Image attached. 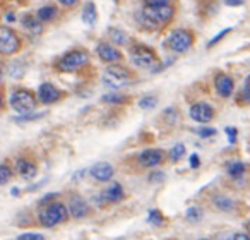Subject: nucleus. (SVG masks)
<instances>
[{
    "instance_id": "1",
    "label": "nucleus",
    "mask_w": 250,
    "mask_h": 240,
    "mask_svg": "<svg viewBox=\"0 0 250 240\" xmlns=\"http://www.w3.org/2000/svg\"><path fill=\"white\" fill-rule=\"evenodd\" d=\"M136 81V76L130 72L127 67L118 65V64H108V67L101 74V83L103 86L117 91L124 86H130Z\"/></svg>"
},
{
    "instance_id": "2",
    "label": "nucleus",
    "mask_w": 250,
    "mask_h": 240,
    "mask_svg": "<svg viewBox=\"0 0 250 240\" xmlns=\"http://www.w3.org/2000/svg\"><path fill=\"white\" fill-rule=\"evenodd\" d=\"M69 218V209L62 202L52 201L48 204H43V208L40 209L38 219L45 228H53V226L65 223Z\"/></svg>"
},
{
    "instance_id": "3",
    "label": "nucleus",
    "mask_w": 250,
    "mask_h": 240,
    "mask_svg": "<svg viewBox=\"0 0 250 240\" xmlns=\"http://www.w3.org/2000/svg\"><path fill=\"white\" fill-rule=\"evenodd\" d=\"M87 64H89V53L84 48H76V50H70V52L63 53V55L57 60L55 67L60 72H77L79 69H84Z\"/></svg>"
},
{
    "instance_id": "4",
    "label": "nucleus",
    "mask_w": 250,
    "mask_h": 240,
    "mask_svg": "<svg viewBox=\"0 0 250 240\" xmlns=\"http://www.w3.org/2000/svg\"><path fill=\"white\" fill-rule=\"evenodd\" d=\"M194 33L190 29H173L165 40V46L175 53H185L194 45Z\"/></svg>"
},
{
    "instance_id": "5",
    "label": "nucleus",
    "mask_w": 250,
    "mask_h": 240,
    "mask_svg": "<svg viewBox=\"0 0 250 240\" xmlns=\"http://www.w3.org/2000/svg\"><path fill=\"white\" fill-rule=\"evenodd\" d=\"M129 57H130V62L137 67V69H153L154 65H158V55L153 48L149 46L143 45H132L129 50Z\"/></svg>"
},
{
    "instance_id": "6",
    "label": "nucleus",
    "mask_w": 250,
    "mask_h": 240,
    "mask_svg": "<svg viewBox=\"0 0 250 240\" xmlns=\"http://www.w3.org/2000/svg\"><path fill=\"white\" fill-rule=\"evenodd\" d=\"M143 12L154 22V24L158 26V28H161V26H167V24H170V22L173 21L175 12H177V11H175L173 2H171V4L144 5Z\"/></svg>"
},
{
    "instance_id": "7",
    "label": "nucleus",
    "mask_w": 250,
    "mask_h": 240,
    "mask_svg": "<svg viewBox=\"0 0 250 240\" xmlns=\"http://www.w3.org/2000/svg\"><path fill=\"white\" fill-rule=\"evenodd\" d=\"M9 103H11V107L14 108L18 113H29V111H33L36 108L38 100H36V96L29 89L19 87V89H14L11 93Z\"/></svg>"
},
{
    "instance_id": "8",
    "label": "nucleus",
    "mask_w": 250,
    "mask_h": 240,
    "mask_svg": "<svg viewBox=\"0 0 250 240\" xmlns=\"http://www.w3.org/2000/svg\"><path fill=\"white\" fill-rule=\"evenodd\" d=\"M21 50V38L18 33L7 26H0V53L2 55H14Z\"/></svg>"
},
{
    "instance_id": "9",
    "label": "nucleus",
    "mask_w": 250,
    "mask_h": 240,
    "mask_svg": "<svg viewBox=\"0 0 250 240\" xmlns=\"http://www.w3.org/2000/svg\"><path fill=\"white\" fill-rule=\"evenodd\" d=\"M165 161V151L160 148H153V150H144L137 154V163L143 168H156Z\"/></svg>"
},
{
    "instance_id": "10",
    "label": "nucleus",
    "mask_w": 250,
    "mask_h": 240,
    "mask_svg": "<svg viewBox=\"0 0 250 240\" xmlns=\"http://www.w3.org/2000/svg\"><path fill=\"white\" fill-rule=\"evenodd\" d=\"M190 118L197 124H209L214 118V108L209 103H204V101H197L190 107V111H188Z\"/></svg>"
},
{
    "instance_id": "11",
    "label": "nucleus",
    "mask_w": 250,
    "mask_h": 240,
    "mask_svg": "<svg viewBox=\"0 0 250 240\" xmlns=\"http://www.w3.org/2000/svg\"><path fill=\"white\" fill-rule=\"evenodd\" d=\"M96 53L101 62H104V64H118L124 59L120 50L115 45H110V43H100V45L96 46Z\"/></svg>"
},
{
    "instance_id": "12",
    "label": "nucleus",
    "mask_w": 250,
    "mask_h": 240,
    "mask_svg": "<svg viewBox=\"0 0 250 240\" xmlns=\"http://www.w3.org/2000/svg\"><path fill=\"white\" fill-rule=\"evenodd\" d=\"M62 98V91L52 83H43L40 84L38 87V100L42 101L43 105H52L57 103V101Z\"/></svg>"
},
{
    "instance_id": "13",
    "label": "nucleus",
    "mask_w": 250,
    "mask_h": 240,
    "mask_svg": "<svg viewBox=\"0 0 250 240\" xmlns=\"http://www.w3.org/2000/svg\"><path fill=\"white\" fill-rule=\"evenodd\" d=\"M214 89L221 98H229L235 91V81L225 72H218L214 76Z\"/></svg>"
},
{
    "instance_id": "14",
    "label": "nucleus",
    "mask_w": 250,
    "mask_h": 240,
    "mask_svg": "<svg viewBox=\"0 0 250 240\" xmlns=\"http://www.w3.org/2000/svg\"><path fill=\"white\" fill-rule=\"evenodd\" d=\"M67 209H69V216H72V218H76V219L86 218V216L89 215V206H87L86 199L81 197V196H72V197L69 199Z\"/></svg>"
},
{
    "instance_id": "15",
    "label": "nucleus",
    "mask_w": 250,
    "mask_h": 240,
    "mask_svg": "<svg viewBox=\"0 0 250 240\" xmlns=\"http://www.w3.org/2000/svg\"><path fill=\"white\" fill-rule=\"evenodd\" d=\"M91 177L94 178V180L98 182H108L113 178L115 175V168L111 167L110 163H106V161H103V163H96L93 168L89 170Z\"/></svg>"
},
{
    "instance_id": "16",
    "label": "nucleus",
    "mask_w": 250,
    "mask_h": 240,
    "mask_svg": "<svg viewBox=\"0 0 250 240\" xmlns=\"http://www.w3.org/2000/svg\"><path fill=\"white\" fill-rule=\"evenodd\" d=\"M16 172L19 174V177L26 178V180H31V178H35L36 174H38V168H36V165L33 163L31 160H28V158H19V160L16 161Z\"/></svg>"
},
{
    "instance_id": "17",
    "label": "nucleus",
    "mask_w": 250,
    "mask_h": 240,
    "mask_svg": "<svg viewBox=\"0 0 250 240\" xmlns=\"http://www.w3.org/2000/svg\"><path fill=\"white\" fill-rule=\"evenodd\" d=\"M101 196H103V199H104L106 204H117V202L124 201L125 192H124V187H122L118 182H115V184H111L106 191L101 192Z\"/></svg>"
},
{
    "instance_id": "18",
    "label": "nucleus",
    "mask_w": 250,
    "mask_h": 240,
    "mask_svg": "<svg viewBox=\"0 0 250 240\" xmlns=\"http://www.w3.org/2000/svg\"><path fill=\"white\" fill-rule=\"evenodd\" d=\"M226 172H228V175L233 180H242L243 175L247 174V165L243 161H233V163L228 165Z\"/></svg>"
},
{
    "instance_id": "19",
    "label": "nucleus",
    "mask_w": 250,
    "mask_h": 240,
    "mask_svg": "<svg viewBox=\"0 0 250 240\" xmlns=\"http://www.w3.org/2000/svg\"><path fill=\"white\" fill-rule=\"evenodd\" d=\"M22 26L28 29L29 33H35V35H40L42 33V21H40L36 16L31 14H24L22 16Z\"/></svg>"
},
{
    "instance_id": "20",
    "label": "nucleus",
    "mask_w": 250,
    "mask_h": 240,
    "mask_svg": "<svg viewBox=\"0 0 250 240\" xmlns=\"http://www.w3.org/2000/svg\"><path fill=\"white\" fill-rule=\"evenodd\" d=\"M83 21L84 24L87 26H94L98 21V11H96V5L93 4V2H87L86 5H84L83 9Z\"/></svg>"
},
{
    "instance_id": "21",
    "label": "nucleus",
    "mask_w": 250,
    "mask_h": 240,
    "mask_svg": "<svg viewBox=\"0 0 250 240\" xmlns=\"http://www.w3.org/2000/svg\"><path fill=\"white\" fill-rule=\"evenodd\" d=\"M108 36H110L111 43H115V45H118V46L129 45V42H130L129 35H127L124 29H118V28H111L110 31H108Z\"/></svg>"
},
{
    "instance_id": "22",
    "label": "nucleus",
    "mask_w": 250,
    "mask_h": 240,
    "mask_svg": "<svg viewBox=\"0 0 250 240\" xmlns=\"http://www.w3.org/2000/svg\"><path fill=\"white\" fill-rule=\"evenodd\" d=\"M57 14H59V11H57L55 5H45V7H42L36 12V18L42 22H50L57 18Z\"/></svg>"
},
{
    "instance_id": "23",
    "label": "nucleus",
    "mask_w": 250,
    "mask_h": 240,
    "mask_svg": "<svg viewBox=\"0 0 250 240\" xmlns=\"http://www.w3.org/2000/svg\"><path fill=\"white\" fill-rule=\"evenodd\" d=\"M214 206L219 209V211H226V213H229V211H233L235 209V201L233 199H229L228 196H216L214 197Z\"/></svg>"
},
{
    "instance_id": "24",
    "label": "nucleus",
    "mask_w": 250,
    "mask_h": 240,
    "mask_svg": "<svg viewBox=\"0 0 250 240\" xmlns=\"http://www.w3.org/2000/svg\"><path fill=\"white\" fill-rule=\"evenodd\" d=\"M136 21H137V24H139L141 28L146 29V31H156V29H158V26L154 24V22L151 21V19L147 18V16L144 14L143 11H139V12L136 14Z\"/></svg>"
},
{
    "instance_id": "25",
    "label": "nucleus",
    "mask_w": 250,
    "mask_h": 240,
    "mask_svg": "<svg viewBox=\"0 0 250 240\" xmlns=\"http://www.w3.org/2000/svg\"><path fill=\"white\" fill-rule=\"evenodd\" d=\"M101 100L104 101V103H115V105H118V103H127L129 101V98L125 96V94H120V93H110V94H104Z\"/></svg>"
},
{
    "instance_id": "26",
    "label": "nucleus",
    "mask_w": 250,
    "mask_h": 240,
    "mask_svg": "<svg viewBox=\"0 0 250 240\" xmlns=\"http://www.w3.org/2000/svg\"><path fill=\"white\" fill-rule=\"evenodd\" d=\"M184 154H185V146H184V144H175V146L170 150V161L178 163V161L184 158Z\"/></svg>"
},
{
    "instance_id": "27",
    "label": "nucleus",
    "mask_w": 250,
    "mask_h": 240,
    "mask_svg": "<svg viewBox=\"0 0 250 240\" xmlns=\"http://www.w3.org/2000/svg\"><path fill=\"white\" fill-rule=\"evenodd\" d=\"M147 221L151 223V225H156V226H161L165 221L163 215H161L160 209H151L149 215H147Z\"/></svg>"
},
{
    "instance_id": "28",
    "label": "nucleus",
    "mask_w": 250,
    "mask_h": 240,
    "mask_svg": "<svg viewBox=\"0 0 250 240\" xmlns=\"http://www.w3.org/2000/svg\"><path fill=\"white\" fill-rule=\"evenodd\" d=\"M240 103H250V76L245 79L243 83V87H242V93L238 96Z\"/></svg>"
},
{
    "instance_id": "29",
    "label": "nucleus",
    "mask_w": 250,
    "mask_h": 240,
    "mask_svg": "<svg viewBox=\"0 0 250 240\" xmlns=\"http://www.w3.org/2000/svg\"><path fill=\"white\" fill-rule=\"evenodd\" d=\"M185 216H187L188 221L195 223L202 218V211H201V208H197V206H190V208L187 209V213H185Z\"/></svg>"
},
{
    "instance_id": "30",
    "label": "nucleus",
    "mask_w": 250,
    "mask_h": 240,
    "mask_svg": "<svg viewBox=\"0 0 250 240\" xmlns=\"http://www.w3.org/2000/svg\"><path fill=\"white\" fill-rule=\"evenodd\" d=\"M11 177H12L11 167H9V165H5V163L0 165V185L7 184V182L11 180Z\"/></svg>"
},
{
    "instance_id": "31",
    "label": "nucleus",
    "mask_w": 250,
    "mask_h": 240,
    "mask_svg": "<svg viewBox=\"0 0 250 240\" xmlns=\"http://www.w3.org/2000/svg\"><path fill=\"white\" fill-rule=\"evenodd\" d=\"M158 105V100L154 96H144L139 100V107L143 108V110H151V108H154Z\"/></svg>"
},
{
    "instance_id": "32",
    "label": "nucleus",
    "mask_w": 250,
    "mask_h": 240,
    "mask_svg": "<svg viewBox=\"0 0 250 240\" xmlns=\"http://www.w3.org/2000/svg\"><path fill=\"white\" fill-rule=\"evenodd\" d=\"M45 113H33V111H29V113H21V117L14 118L16 122L22 124V122H31V120H38V118H42Z\"/></svg>"
},
{
    "instance_id": "33",
    "label": "nucleus",
    "mask_w": 250,
    "mask_h": 240,
    "mask_svg": "<svg viewBox=\"0 0 250 240\" xmlns=\"http://www.w3.org/2000/svg\"><path fill=\"white\" fill-rule=\"evenodd\" d=\"M231 33V28H226V29H223V31H219L218 35L214 36L212 40H209V43H208V48H212L214 45H218V42H221L223 38H225L226 35H229Z\"/></svg>"
},
{
    "instance_id": "34",
    "label": "nucleus",
    "mask_w": 250,
    "mask_h": 240,
    "mask_svg": "<svg viewBox=\"0 0 250 240\" xmlns=\"http://www.w3.org/2000/svg\"><path fill=\"white\" fill-rule=\"evenodd\" d=\"M165 178H167V175H165V172H161V170H156L149 175V182H153V184H156V182L160 184V182H163Z\"/></svg>"
},
{
    "instance_id": "35",
    "label": "nucleus",
    "mask_w": 250,
    "mask_h": 240,
    "mask_svg": "<svg viewBox=\"0 0 250 240\" xmlns=\"http://www.w3.org/2000/svg\"><path fill=\"white\" fill-rule=\"evenodd\" d=\"M216 131L211 129V127H202V129H197V136L202 137V139H206V137H211L214 136Z\"/></svg>"
},
{
    "instance_id": "36",
    "label": "nucleus",
    "mask_w": 250,
    "mask_h": 240,
    "mask_svg": "<svg viewBox=\"0 0 250 240\" xmlns=\"http://www.w3.org/2000/svg\"><path fill=\"white\" fill-rule=\"evenodd\" d=\"M226 136H228V143L229 144H235L236 143V136H238V131L233 129V127H228V129H225Z\"/></svg>"
},
{
    "instance_id": "37",
    "label": "nucleus",
    "mask_w": 250,
    "mask_h": 240,
    "mask_svg": "<svg viewBox=\"0 0 250 240\" xmlns=\"http://www.w3.org/2000/svg\"><path fill=\"white\" fill-rule=\"evenodd\" d=\"M18 239L19 240H43V235H40V233H22Z\"/></svg>"
},
{
    "instance_id": "38",
    "label": "nucleus",
    "mask_w": 250,
    "mask_h": 240,
    "mask_svg": "<svg viewBox=\"0 0 250 240\" xmlns=\"http://www.w3.org/2000/svg\"><path fill=\"white\" fill-rule=\"evenodd\" d=\"M57 197H59V194H57V192H52V194H48V196H45V197H42V199H40V206H43V204H48V202L55 201Z\"/></svg>"
},
{
    "instance_id": "39",
    "label": "nucleus",
    "mask_w": 250,
    "mask_h": 240,
    "mask_svg": "<svg viewBox=\"0 0 250 240\" xmlns=\"http://www.w3.org/2000/svg\"><path fill=\"white\" fill-rule=\"evenodd\" d=\"M60 5H63V7H76L77 4H79V0H57Z\"/></svg>"
},
{
    "instance_id": "40",
    "label": "nucleus",
    "mask_w": 250,
    "mask_h": 240,
    "mask_svg": "<svg viewBox=\"0 0 250 240\" xmlns=\"http://www.w3.org/2000/svg\"><path fill=\"white\" fill-rule=\"evenodd\" d=\"M156 4H171V0H144V5H156Z\"/></svg>"
},
{
    "instance_id": "41",
    "label": "nucleus",
    "mask_w": 250,
    "mask_h": 240,
    "mask_svg": "<svg viewBox=\"0 0 250 240\" xmlns=\"http://www.w3.org/2000/svg\"><path fill=\"white\" fill-rule=\"evenodd\" d=\"M225 4L229 7H240V5H243V0H225Z\"/></svg>"
},
{
    "instance_id": "42",
    "label": "nucleus",
    "mask_w": 250,
    "mask_h": 240,
    "mask_svg": "<svg viewBox=\"0 0 250 240\" xmlns=\"http://www.w3.org/2000/svg\"><path fill=\"white\" fill-rule=\"evenodd\" d=\"M201 165V160H199L197 154H192L190 156V168H197Z\"/></svg>"
},
{
    "instance_id": "43",
    "label": "nucleus",
    "mask_w": 250,
    "mask_h": 240,
    "mask_svg": "<svg viewBox=\"0 0 250 240\" xmlns=\"http://www.w3.org/2000/svg\"><path fill=\"white\" fill-rule=\"evenodd\" d=\"M7 21H16L14 14H7Z\"/></svg>"
},
{
    "instance_id": "44",
    "label": "nucleus",
    "mask_w": 250,
    "mask_h": 240,
    "mask_svg": "<svg viewBox=\"0 0 250 240\" xmlns=\"http://www.w3.org/2000/svg\"><path fill=\"white\" fill-rule=\"evenodd\" d=\"M12 196H19V189H12Z\"/></svg>"
},
{
    "instance_id": "45",
    "label": "nucleus",
    "mask_w": 250,
    "mask_h": 240,
    "mask_svg": "<svg viewBox=\"0 0 250 240\" xmlns=\"http://www.w3.org/2000/svg\"><path fill=\"white\" fill-rule=\"evenodd\" d=\"M0 108H2V91H0Z\"/></svg>"
},
{
    "instance_id": "46",
    "label": "nucleus",
    "mask_w": 250,
    "mask_h": 240,
    "mask_svg": "<svg viewBox=\"0 0 250 240\" xmlns=\"http://www.w3.org/2000/svg\"><path fill=\"white\" fill-rule=\"evenodd\" d=\"M249 232H250V223H249Z\"/></svg>"
},
{
    "instance_id": "47",
    "label": "nucleus",
    "mask_w": 250,
    "mask_h": 240,
    "mask_svg": "<svg viewBox=\"0 0 250 240\" xmlns=\"http://www.w3.org/2000/svg\"><path fill=\"white\" fill-rule=\"evenodd\" d=\"M0 79H2V74H0Z\"/></svg>"
}]
</instances>
